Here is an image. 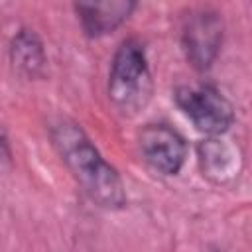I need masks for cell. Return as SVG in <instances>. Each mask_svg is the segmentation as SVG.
<instances>
[{
	"instance_id": "30bf717a",
	"label": "cell",
	"mask_w": 252,
	"mask_h": 252,
	"mask_svg": "<svg viewBox=\"0 0 252 252\" xmlns=\"http://www.w3.org/2000/svg\"><path fill=\"white\" fill-rule=\"evenodd\" d=\"M209 252H222V250H209Z\"/></svg>"
},
{
	"instance_id": "9c48e42d",
	"label": "cell",
	"mask_w": 252,
	"mask_h": 252,
	"mask_svg": "<svg viewBox=\"0 0 252 252\" xmlns=\"http://www.w3.org/2000/svg\"><path fill=\"white\" fill-rule=\"evenodd\" d=\"M10 161H12V152H10L8 136H6L4 128L0 126V171L4 169V165H10Z\"/></svg>"
},
{
	"instance_id": "5b68a950",
	"label": "cell",
	"mask_w": 252,
	"mask_h": 252,
	"mask_svg": "<svg viewBox=\"0 0 252 252\" xmlns=\"http://www.w3.org/2000/svg\"><path fill=\"white\" fill-rule=\"evenodd\" d=\"M138 144L148 165L161 175H177L187 159L185 138L167 124L144 126Z\"/></svg>"
},
{
	"instance_id": "6da1fadb",
	"label": "cell",
	"mask_w": 252,
	"mask_h": 252,
	"mask_svg": "<svg viewBox=\"0 0 252 252\" xmlns=\"http://www.w3.org/2000/svg\"><path fill=\"white\" fill-rule=\"evenodd\" d=\"M49 136L61 159L93 203L110 211L124 207L126 191L118 171L100 156L79 124L61 118L51 124Z\"/></svg>"
},
{
	"instance_id": "7a4b0ae2",
	"label": "cell",
	"mask_w": 252,
	"mask_h": 252,
	"mask_svg": "<svg viewBox=\"0 0 252 252\" xmlns=\"http://www.w3.org/2000/svg\"><path fill=\"white\" fill-rule=\"evenodd\" d=\"M152 73L144 45L128 37L114 51L108 71V98L126 116L138 114L152 96Z\"/></svg>"
},
{
	"instance_id": "277c9868",
	"label": "cell",
	"mask_w": 252,
	"mask_h": 252,
	"mask_svg": "<svg viewBox=\"0 0 252 252\" xmlns=\"http://www.w3.org/2000/svg\"><path fill=\"white\" fill-rule=\"evenodd\" d=\"M222 43V20L215 10L199 8L191 10L183 18L181 45L187 61L197 69L205 71L213 65Z\"/></svg>"
},
{
	"instance_id": "52a82bcc",
	"label": "cell",
	"mask_w": 252,
	"mask_h": 252,
	"mask_svg": "<svg viewBox=\"0 0 252 252\" xmlns=\"http://www.w3.org/2000/svg\"><path fill=\"white\" fill-rule=\"evenodd\" d=\"M10 61L18 75L37 79L43 75L47 57L41 39L32 30H20L10 43Z\"/></svg>"
},
{
	"instance_id": "3957f363",
	"label": "cell",
	"mask_w": 252,
	"mask_h": 252,
	"mask_svg": "<svg viewBox=\"0 0 252 252\" xmlns=\"http://www.w3.org/2000/svg\"><path fill=\"white\" fill-rule=\"evenodd\" d=\"M173 98L191 124L207 136H220L234 122L232 104L213 85L179 87Z\"/></svg>"
},
{
	"instance_id": "8992f818",
	"label": "cell",
	"mask_w": 252,
	"mask_h": 252,
	"mask_svg": "<svg viewBox=\"0 0 252 252\" xmlns=\"http://www.w3.org/2000/svg\"><path fill=\"white\" fill-rule=\"evenodd\" d=\"M85 33L89 37H100L114 32L122 22L128 20L136 2L114 0V2H79L73 6Z\"/></svg>"
},
{
	"instance_id": "ba28073f",
	"label": "cell",
	"mask_w": 252,
	"mask_h": 252,
	"mask_svg": "<svg viewBox=\"0 0 252 252\" xmlns=\"http://www.w3.org/2000/svg\"><path fill=\"white\" fill-rule=\"evenodd\" d=\"M199 161L203 175L217 183H226L236 173V154L234 150L217 138L205 140L199 146Z\"/></svg>"
}]
</instances>
